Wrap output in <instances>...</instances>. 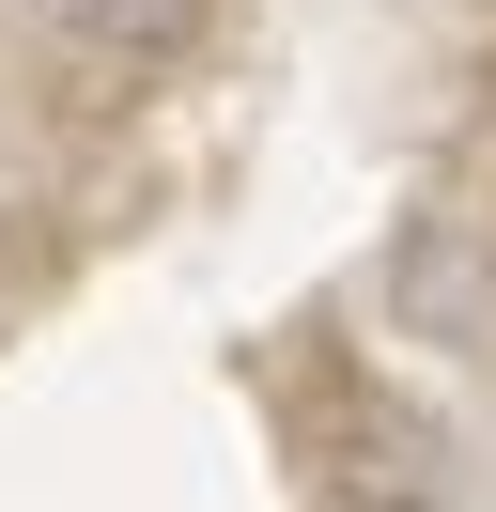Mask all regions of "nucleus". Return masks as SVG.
<instances>
[{"label": "nucleus", "instance_id": "f257e3e1", "mask_svg": "<svg viewBox=\"0 0 496 512\" xmlns=\"http://www.w3.org/2000/svg\"><path fill=\"white\" fill-rule=\"evenodd\" d=\"M388 311H403V342H481L496 326V264L465 249V218H403V249H388Z\"/></svg>", "mask_w": 496, "mask_h": 512}, {"label": "nucleus", "instance_id": "f03ea898", "mask_svg": "<svg viewBox=\"0 0 496 512\" xmlns=\"http://www.w3.org/2000/svg\"><path fill=\"white\" fill-rule=\"evenodd\" d=\"M78 47H124V63H155V47H186L202 32V0H47Z\"/></svg>", "mask_w": 496, "mask_h": 512}]
</instances>
